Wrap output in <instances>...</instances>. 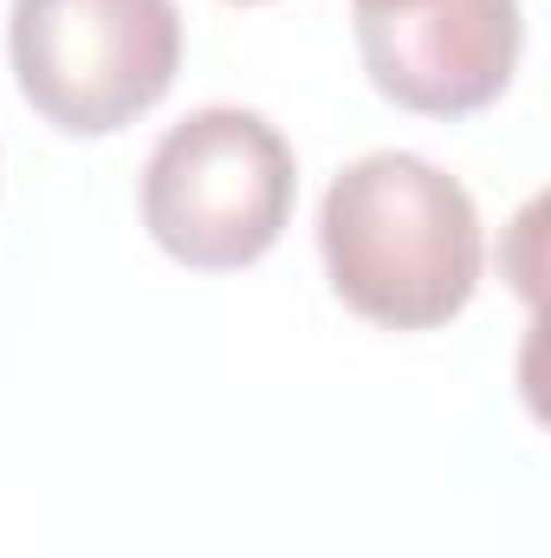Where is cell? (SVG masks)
I'll return each instance as SVG.
<instances>
[{
    "label": "cell",
    "mask_w": 551,
    "mask_h": 558,
    "mask_svg": "<svg viewBox=\"0 0 551 558\" xmlns=\"http://www.w3.org/2000/svg\"><path fill=\"white\" fill-rule=\"evenodd\" d=\"M318 254L331 292L383 325V331H434L467 312L480 286V215L474 195L409 149L357 156L318 208Z\"/></svg>",
    "instance_id": "1"
},
{
    "label": "cell",
    "mask_w": 551,
    "mask_h": 558,
    "mask_svg": "<svg viewBox=\"0 0 551 558\" xmlns=\"http://www.w3.org/2000/svg\"><path fill=\"white\" fill-rule=\"evenodd\" d=\"M292 143L241 105L188 111L143 162V228L195 274H234L273 254L292 221Z\"/></svg>",
    "instance_id": "2"
},
{
    "label": "cell",
    "mask_w": 551,
    "mask_h": 558,
    "mask_svg": "<svg viewBox=\"0 0 551 558\" xmlns=\"http://www.w3.org/2000/svg\"><path fill=\"white\" fill-rule=\"evenodd\" d=\"M7 59L26 105L65 137H111L175 85V0H13Z\"/></svg>",
    "instance_id": "3"
},
{
    "label": "cell",
    "mask_w": 551,
    "mask_h": 558,
    "mask_svg": "<svg viewBox=\"0 0 551 558\" xmlns=\"http://www.w3.org/2000/svg\"><path fill=\"white\" fill-rule=\"evenodd\" d=\"M370 85L421 118L487 111L526 46L519 0H351Z\"/></svg>",
    "instance_id": "4"
}]
</instances>
